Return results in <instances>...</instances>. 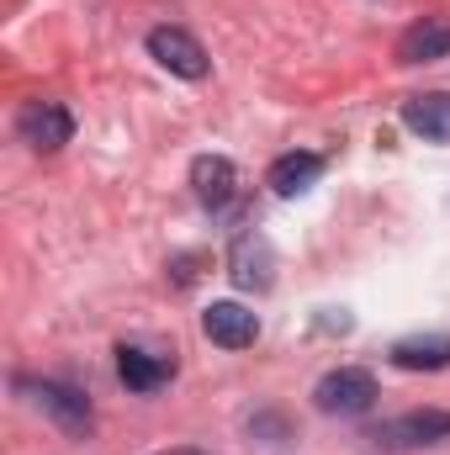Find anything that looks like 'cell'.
Returning <instances> with one entry per match:
<instances>
[{"mask_svg":"<svg viewBox=\"0 0 450 455\" xmlns=\"http://www.w3.org/2000/svg\"><path fill=\"white\" fill-rule=\"evenodd\" d=\"M16 132H21V143H32L37 154H53V148H64V143H69L75 116L64 112L59 101H27L21 116H16Z\"/></svg>","mask_w":450,"mask_h":455,"instance_id":"obj_1","label":"cell"},{"mask_svg":"<svg viewBox=\"0 0 450 455\" xmlns=\"http://www.w3.org/2000/svg\"><path fill=\"white\" fill-rule=\"evenodd\" d=\"M313 397H318L324 413H366V408L376 403V381H371V371L344 365V371H329V376L318 381Z\"/></svg>","mask_w":450,"mask_h":455,"instance_id":"obj_2","label":"cell"},{"mask_svg":"<svg viewBox=\"0 0 450 455\" xmlns=\"http://www.w3.org/2000/svg\"><path fill=\"white\" fill-rule=\"evenodd\" d=\"M149 53H154L170 75H181V80H202V75H207L202 43H197L191 32H181V27H154V32H149Z\"/></svg>","mask_w":450,"mask_h":455,"instance_id":"obj_3","label":"cell"},{"mask_svg":"<svg viewBox=\"0 0 450 455\" xmlns=\"http://www.w3.org/2000/svg\"><path fill=\"white\" fill-rule=\"evenodd\" d=\"M202 329H207V339L223 344V349H249L260 339V318L249 307H238V302H213L202 313Z\"/></svg>","mask_w":450,"mask_h":455,"instance_id":"obj_4","label":"cell"},{"mask_svg":"<svg viewBox=\"0 0 450 455\" xmlns=\"http://www.w3.org/2000/svg\"><path fill=\"white\" fill-rule=\"evenodd\" d=\"M228 270H233V281L244 291H265L270 286V270H276V254H270V243L260 233H244L233 243V254H228Z\"/></svg>","mask_w":450,"mask_h":455,"instance_id":"obj_5","label":"cell"},{"mask_svg":"<svg viewBox=\"0 0 450 455\" xmlns=\"http://www.w3.org/2000/svg\"><path fill=\"white\" fill-rule=\"evenodd\" d=\"M435 59H450V21L440 16H424L403 32L398 43V64H435Z\"/></svg>","mask_w":450,"mask_h":455,"instance_id":"obj_6","label":"cell"},{"mask_svg":"<svg viewBox=\"0 0 450 455\" xmlns=\"http://www.w3.org/2000/svg\"><path fill=\"white\" fill-rule=\"evenodd\" d=\"M191 186H197V202L218 212V207L233 202V191H238V170H233L228 159H218V154H202V159L191 164Z\"/></svg>","mask_w":450,"mask_h":455,"instance_id":"obj_7","label":"cell"},{"mask_svg":"<svg viewBox=\"0 0 450 455\" xmlns=\"http://www.w3.org/2000/svg\"><path fill=\"white\" fill-rule=\"evenodd\" d=\"M450 435V413H408V419H392V424H382L376 429V440L382 445H435V440H446Z\"/></svg>","mask_w":450,"mask_h":455,"instance_id":"obj_8","label":"cell"},{"mask_svg":"<svg viewBox=\"0 0 450 455\" xmlns=\"http://www.w3.org/2000/svg\"><path fill=\"white\" fill-rule=\"evenodd\" d=\"M403 122H408L419 138H430V143H450V96L446 91L414 96V101L403 107Z\"/></svg>","mask_w":450,"mask_h":455,"instance_id":"obj_9","label":"cell"},{"mask_svg":"<svg viewBox=\"0 0 450 455\" xmlns=\"http://www.w3.org/2000/svg\"><path fill=\"white\" fill-rule=\"evenodd\" d=\"M170 371H175V365L159 360V355H149V349H133V344L117 349V376H122L133 392H154V387H165Z\"/></svg>","mask_w":450,"mask_h":455,"instance_id":"obj_10","label":"cell"},{"mask_svg":"<svg viewBox=\"0 0 450 455\" xmlns=\"http://www.w3.org/2000/svg\"><path fill=\"white\" fill-rule=\"evenodd\" d=\"M318 175H324V159H318V154H281L265 180H270L276 196H302Z\"/></svg>","mask_w":450,"mask_h":455,"instance_id":"obj_11","label":"cell"},{"mask_svg":"<svg viewBox=\"0 0 450 455\" xmlns=\"http://www.w3.org/2000/svg\"><path fill=\"white\" fill-rule=\"evenodd\" d=\"M392 365H403V371H446L450 365V334L398 339L392 344Z\"/></svg>","mask_w":450,"mask_h":455,"instance_id":"obj_12","label":"cell"},{"mask_svg":"<svg viewBox=\"0 0 450 455\" xmlns=\"http://www.w3.org/2000/svg\"><path fill=\"white\" fill-rule=\"evenodd\" d=\"M32 392H37V408H48L64 429H85V424H91V403H85L75 387H64V381H37Z\"/></svg>","mask_w":450,"mask_h":455,"instance_id":"obj_13","label":"cell"},{"mask_svg":"<svg viewBox=\"0 0 450 455\" xmlns=\"http://www.w3.org/2000/svg\"><path fill=\"white\" fill-rule=\"evenodd\" d=\"M159 455H202V451H159Z\"/></svg>","mask_w":450,"mask_h":455,"instance_id":"obj_14","label":"cell"}]
</instances>
